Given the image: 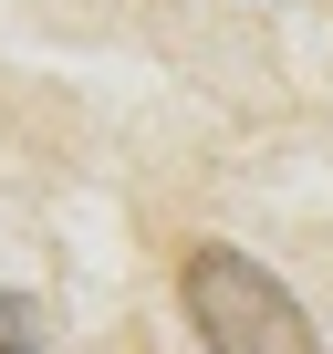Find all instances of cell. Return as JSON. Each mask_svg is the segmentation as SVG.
<instances>
[{
	"label": "cell",
	"instance_id": "1",
	"mask_svg": "<svg viewBox=\"0 0 333 354\" xmlns=\"http://www.w3.org/2000/svg\"><path fill=\"white\" fill-rule=\"evenodd\" d=\"M178 302H188V323H198V344L209 354H323L312 344V323H302V302L250 261V250H188L178 261Z\"/></svg>",
	"mask_w": 333,
	"mask_h": 354
},
{
	"label": "cell",
	"instance_id": "2",
	"mask_svg": "<svg viewBox=\"0 0 333 354\" xmlns=\"http://www.w3.org/2000/svg\"><path fill=\"white\" fill-rule=\"evenodd\" d=\"M42 344V302L32 292H0V354H32Z\"/></svg>",
	"mask_w": 333,
	"mask_h": 354
}]
</instances>
